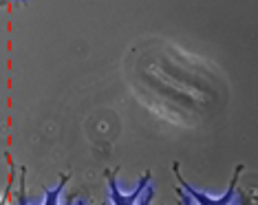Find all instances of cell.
<instances>
[{
	"instance_id": "obj_2",
	"label": "cell",
	"mask_w": 258,
	"mask_h": 205,
	"mask_svg": "<svg viewBox=\"0 0 258 205\" xmlns=\"http://www.w3.org/2000/svg\"><path fill=\"white\" fill-rule=\"evenodd\" d=\"M150 185V172H146L142 181L137 183V187L131 192V194H121L119 187H117V181L115 177L110 174L108 177V190H110V201H113V205H137V201L146 194V190H148Z\"/></svg>"
},
{
	"instance_id": "obj_7",
	"label": "cell",
	"mask_w": 258,
	"mask_h": 205,
	"mask_svg": "<svg viewBox=\"0 0 258 205\" xmlns=\"http://www.w3.org/2000/svg\"><path fill=\"white\" fill-rule=\"evenodd\" d=\"M75 205H86V201H84V198H78V201H75Z\"/></svg>"
},
{
	"instance_id": "obj_9",
	"label": "cell",
	"mask_w": 258,
	"mask_h": 205,
	"mask_svg": "<svg viewBox=\"0 0 258 205\" xmlns=\"http://www.w3.org/2000/svg\"><path fill=\"white\" fill-rule=\"evenodd\" d=\"M14 3H20V0H14Z\"/></svg>"
},
{
	"instance_id": "obj_5",
	"label": "cell",
	"mask_w": 258,
	"mask_h": 205,
	"mask_svg": "<svg viewBox=\"0 0 258 205\" xmlns=\"http://www.w3.org/2000/svg\"><path fill=\"white\" fill-rule=\"evenodd\" d=\"M18 205H29V201H27V194H25V190H20V194H18Z\"/></svg>"
},
{
	"instance_id": "obj_3",
	"label": "cell",
	"mask_w": 258,
	"mask_h": 205,
	"mask_svg": "<svg viewBox=\"0 0 258 205\" xmlns=\"http://www.w3.org/2000/svg\"><path fill=\"white\" fill-rule=\"evenodd\" d=\"M67 181H69V177H62L60 183H57L53 190H46V196H44V203L42 205H60V194H62L64 185H67Z\"/></svg>"
},
{
	"instance_id": "obj_6",
	"label": "cell",
	"mask_w": 258,
	"mask_h": 205,
	"mask_svg": "<svg viewBox=\"0 0 258 205\" xmlns=\"http://www.w3.org/2000/svg\"><path fill=\"white\" fill-rule=\"evenodd\" d=\"M240 205H251V203H249V198L245 196V194H243V198H240Z\"/></svg>"
},
{
	"instance_id": "obj_8",
	"label": "cell",
	"mask_w": 258,
	"mask_h": 205,
	"mask_svg": "<svg viewBox=\"0 0 258 205\" xmlns=\"http://www.w3.org/2000/svg\"><path fill=\"white\" fill-rule=\"evenodd\" d=\"M64 205H75V203H73V198H67V203Z\"/></svg>"
},
{
	"instance_id": "obj_1",
	"label": "cell",
	"mask_w": 258,
	"mask_h": 205,
	"mask_svg": "<svg viewBox=\"0 0 258 205\" xmlns=\"http://www.w3.org/2000/svg\"><path fill=\"white\" fill-rule=\"evenodd\" d=\"M174 174H177V179H179V183H181V187H183V190L187 192V194L192 196V201H197L199 205H230L232 203V198L236 196V183H238V174L243 172V166H238L236 168V172H234V177H232V183H230V187H227V192L225 194H223L221 198H210V196H205L203 192H199V190H195V187H192L190 183H187V181L181 177L179 174V166L177 163H174Z\"/></svg>"
},
{
	"instance_id": "obj_4",
	"label": "cell",
	"mask_w": 258,
	"mask_h": 205,
	"mask_svg": "<svg viewBox=\"0 0 258 205\" xmlns=\"http://www.w3.org/2000/svg\"><path fill=\"white\" fill-rule=\"evenodd\" d=\"M152 198H155V190H152V187L148 185V190H146V194L139 198V205H150L152 203Z\"/></svg>"
}]
</instances>
